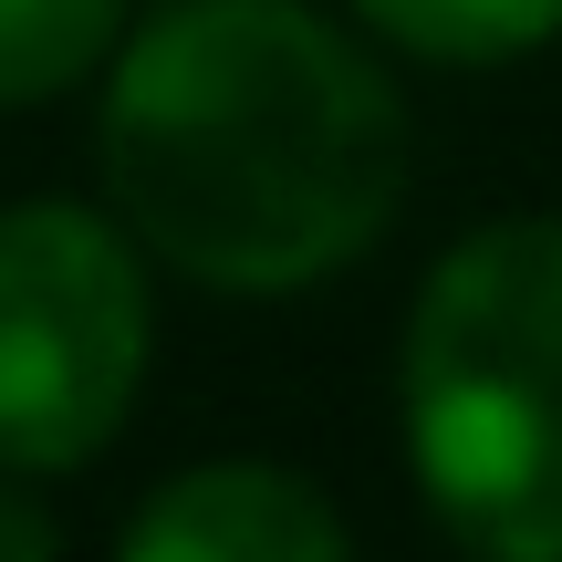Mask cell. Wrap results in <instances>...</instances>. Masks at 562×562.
I'll use <instances>...</instances> for the list:
<instances>
[{
	"label": "cell",
	"instance_id": "6",
	"mask_svg": "<svg viewBox=\"0 0 562 562\" xmlns=\"http://www.w3.org/2000/svg\"><path fill=\"white\" fill-rule=\"evenodd\" d=\"M125 32V0H0V104H42L94 74Z\"/></svg>",
	"mask_w": 562,
	"mask_h": 562
},
{
	"label": "cell",
	"instance_id": "1",
	"mask_svg": "<svg viewBox=\"0 0 562 562\" xmlns=\"http://www.w3.org/2000/svg\"><path fill=\"white\" fill-rule=\"evenodd\" d=\"M104 199L220 292L344 271L406 188L385 74L292 0H178L104 83Z\"/></svg>",
	"mask_w": 562,
	"mask_h": 562
},
{
	"label": "cell",
	"instance_id": "4",
	"mask_svg": "<svg viewBox=\"0 0 562 562\" xmlns=\"http://www.w3.org/2000/svg\"><path fill=\"white\" fill-rule=\"evenodd\" d=\"M115 542H125V562H344L355 531H344V510L313 480L229 459V469L167 480Z\"/></svg>",
	"mask_w": 562,
	"mask_h": 562
},
{
	"label": "cell",
	"instance_id": "7",
	"mask_svg": "<svg viewBox=\"0 0 562 562\" xmlns=\"http://www.w3.org/2000/svg\"><path fill=\"white\" fill-rule=\"evenodd\" d=\"M53 542H63V531L42 521V510H21V501H0V552H11V562H32V552H53Z\"/></svg>",
	"mask_w": 562,
	"mask_h": 562
},
{
	"label": "cell",
	"instance_id": "5",
	"mask_svg": "<svg viewBox=\"0 0 562 562\" xmlns=\"http://www.w3.org/2000/svg\"><path fill=\"white\" fill-rule=\"evenodd\" d=\"M417 63H510L562 32V0H355Z\"/></svg>",
	"mask_w": 562,
	"mask_h": 562
},
{
	"label": "cell",
	"instance_id": "2",
	"mask_svg": "<svg viewBox=\"0 0 562 562\" xmlns=\"http://www.w3.org/2000/svg\"><path fill=\"white\" fill-rule=\"evenodd\" d=\"M406 459L459 542L562 562V220H490L427 271Z\"/></svg>",
	"mask_w": 562,
	"mask_h": 562
},
{
	"label": "cell",
	"instance_id": "3",
	"mask_svg": "<svg viewBox=\"0 0 562 562\" xmlns=\"http://www.w3.org/2000/svg\"><path fill=\"white\" fill-rule=\"evenodd\" d=\"M146 375V281L94 209L0 220V469L53 480L125 427Z\"/></svg>",
	"mask_w": 562,
	"mask_h": 562
}]
</instances>
